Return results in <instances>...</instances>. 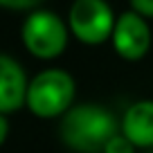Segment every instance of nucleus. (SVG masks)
<instances>
[{
  "instance_id": "9d476101",
  "label": "nucleus",
  "mask_w": 153,
  "mask_h": 153,
  "mask_svg": "<svg viewBox=\"0 0 153 153\" xmlns=\"http://www.w3.org/2000/svg\"><path fill=\"white\" fill-rule=\"evenodd\" d=\"M131 9L137 11L144 18H153V0H128Z\"/></svg>"
},
{
  "instance_id": "20e7f679",
  "label": "nucleus",
  "mask_w": 153,
  "mask_h": 153,
  "mask_svg": "<svg viewBox=\"0 0 153 153\" xmlns=\"http://www.w3.org/2000/svg\"><path fill=\"white\" fill-rule=\"evenodd\" d=\"M115 20L113 7L106 0H74L68 11L70 34L83 45H101L113 36Z\"/></svg>"
},
{
  "instance_id": "f8f14e48",
  "label": "nucleus",
  "mask_w": 153,
  "mask_h": 153,
  "mask_svg": "<svg viewBox=\"0 0 153 153\" xmlns=\"http://www.w3.org/2000/svg\"><path fill=\"white\" fill-rule=\"evenodd\" d=\"M149 153H153V149H149Z\"/></svg>"
},
{
  "instance_id": "0eeeda50",
  "label": "nucleus",
  "mask_w": 153,
  "mask_h": 153,
  "mask_svg": "<svg viewBox=\"0 0 153 153\" xmlns=\"http://www.w3.org/2000/svg\"><path fill=\"white\" fill-rule=\"evenodd\" d=\"M120 126L122 133L137 149H153V99L131 104Z\"/></svg>"
},
{
  "instance_id": "9b49d317",
  "label": "nucleus",
  "mask_w": 153,
  "mask_h": 153,
  "mask_svg": "<svg viewBox=\"0 0 153 153\" xmlns=\"http://www.w3.org/2000/svg\"><path fill=\"white\" fill-rule=\"evenodd\" d=\"M7 135H9V124H7L5 115H0V146H2V142L7 140Z\"/></svg>"
},
{
  "instance_id": "1a4fd4ad",
  "label": "nucleus",
  "mask_w": 153,
  "mask_h": 153,
  "mask_svg": "<svg viewBox=\"0 0 153 153\" xmlns=\"http://www.w3.org/2000/svg\"><path fill=\"white\" fill-rule=\"evenodd\" d=\"M43 0H0L2 9H11V11H34Z\"/></svg>"
},
{
  "instance_id": "f257e3e1",
  "label": "nucleus",
  "mask_w": 153,
  "mask_h": 153,
  "mask_svg": "<svg viewBox=\"0 0 153 153\" xmlns=\"http://www.w3.org/2000/svg\"><path fill=\"white\" fill-rule=\"evenodd\" d=\"M122 131L115 115L97 104H76L61 117L59 135L76 153H104L106 144Z\"/></svg>"
},
{
  "instance_id": "7ed1b4c3",
  "label": "nucleus",
  "mask_w": 153,
  "mask_h": 153,
  "mask_svg": "<svg viewBox=\"0 0 153 153\" xmlns=\"http://www.w3.org/2000/svg\"><path fill=\"white\" fill-rule=\"evenodd\" d=\"M70 27L59 14L50 9H34L20 27L23 45L32 56L50 61L65 52Z\"/></svg>"
},
{
  "instance_id": "6e6552de",
  "label": "nucleus",
  "mask_w": 153,
  "mask_h": 153,
  "mask_svg": "<svg viewBox=\"0 0 153 153\" xmlns=\"http://www.w3.org/2000/svg\"><path fill=\"white\" fill-rule=\"evenodd\" d=\"M135 151H137V146H135L122 131L115 135V137L106 144V149H104V153H135Z\"/></svg>"
},
{
  "instance_id": "423d86ee",
  "label": "nucleus",
  "mask_w": 153,
  "mask_h": 153,
  "mask_svg": "<svg viewBox=\"0 0 153 153\" xmlns=\"http://www.w3.org/2000/svg\"><path fill=\"white\" fill-rule=\"evenodd\" d=\"M27 74L16 59L0 54V115L14 113L27 99Z\"/></svg>"
},
{
  "instance_id": "39448f33",
  "label": "nucleus",
  "mask_w": 153,
  "mask_h": 153,
  "mask_svg": "<svg viewBox=\"0 0 153 153\" xmlns=\"http://www.w3.org/2000/svg\"><path fill=\"white\" fill-rule=\"evenodd\" d=\"M110 41L124 61H140L151 50V27L144 16L128 9L117 16Z\"/></svg>"
},
{
  "instance_id": "f03ea898",
  "label": "nucleus",
  "mask_w": 153,
  "mask_h": 153,
  "mask_svg": "<svg viewBox=\"0 0 153 153\" xmlns=\"http://www.w3.org/2000/svg\"><path fill=\"white\" fill-rule=\"evenodd\" d=\"M72 101H74V79L70 72L59 68L38 72L27 86L25 106L43 120L63 117L72 108Z\"/></svg>"
}]
</instances>
